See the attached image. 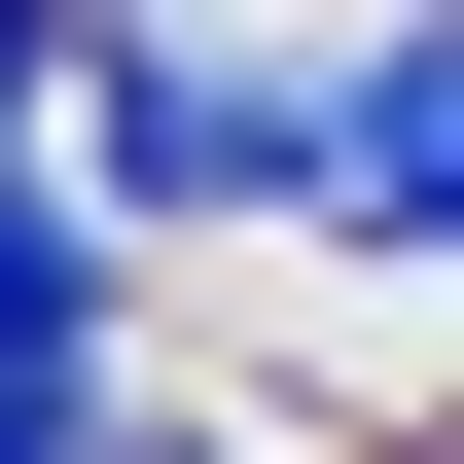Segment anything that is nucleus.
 Wrapping results in <instances>:
<instances>
[{"mask_svg":"<svg viewBox=\"0 0 464 464\" xmlns=\"http://www.w3.org/2000/svg\"><path fill=\"white\" fill-rule=\"evenodd\" d=\"M286 179H322L286 36H108V215H286Z\"/></svg>","mask_w":464,"mask_h":464,"instance_id":"nucleus-1","label":"nucleus"},{"mask_svg":"<svg viewBox=\"0 0 464 464\" xmlns=\"http://www.w3.org/2000/svg\"><path fill=\"white\" fill-rule=\"evenodd\" d=\"M322 215L464 250V36H357V72H322Z\"/></svg>","mask_w":464,"mask_h":464,"instance_id":"nucleus-2","label":"nucleus"},{"mask_svg":"<svg viewBox=\"0 0 464 464\" xmlns=\"http://www.w3.org/2000/svg\"><path fill=\"white\" fill-rule=\"evenodd\" d=\"M0 464H143L108 429V322H0Z\"/></svg>","mask_w":464,"mask_h":464,"instance_id":"nucleus-3","label":"nucleus"},{"mask_svg":"<svg viewBox=\"0 0 464 464\" xmlns=\"http://www.w3.org/2000/svg\"><path fill=\"white\" fill-rule=\"evenodd\" d=\"M0 322H108V250H72V215H36V179H0Z\"/></svg>","mask_w":464,"mask_h":464,"instance_id":"nucleus-4","label":"nucleus"},{"mask_svg":"<svg viewBox=\"0 0 464 464\" xmlns=\"http://www.w3.org/2000/svg\"><path fill=\"white\" fill-rule=\"evenodd\" d=\"M36 72H72V0H0V108H36Z\"/></svg>","mask_w":464,"mask_h":464,"instance_id":"nucleus-5","label":"nucleus"}]
</instances>
